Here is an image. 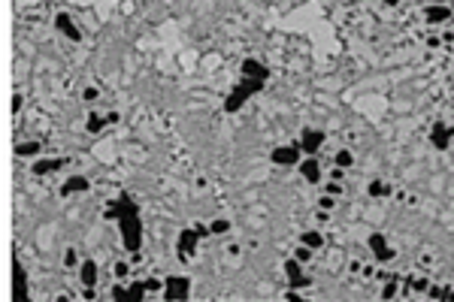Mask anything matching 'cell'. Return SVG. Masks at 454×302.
Segmentation results:
<instances>
[{"mask_svg": "<svg viewBox=\"0 0 454 302\" xmlns=\"http://www.w3.org/2000/svg\"><path fill=\"white\" fill-rule=\"evenodd\" d=\"M164 287H167V290H164V296H167V299H185V296H188V290H191V281L182 278V275H170Z\"/></svg>", "mask_w": 454, "mask_h": 302, "instance_id": "cell-1", "label": "cell"}, {"mask_svg": "<svg viewBox=\"0 0 454 302\" xmlns=\"http://www.w3.org/2000/svg\"><path fill=\"white\" fill-rule=\"evenodd\" d=\"M197 239H200L197 230H182V233H179V260H188V257L194 254Z\"/></svg>", "mask_w": 454, "mask_h": 302, "instance_id": "cell-2", "label": "cell"}, {"mask_svg": "<svg viewBox=\"0 0 454 302\" xmlns=\"http://www.w3.org/2000/svg\"><path fill=\"white\" fill-rule=\"evenodd\" d=\"M369 251L382 260V263L394 260V248H388V239H385L382 233H372V236H369Z\"/></svg>", "mask_w": 454, "mask_h": 302, "instance_id": "cell-3", "label": "cell"}, {"mask_svg": "<svg viewBox=\"0 0 454 302\" xmlns=\"http://www.w3.org/2000/svg\"><path fill=\"white\" fill-rule=\"evenodd\" d=\"M55 27H58V30H61L64 36H70L73 43H79V40H82V30L76 27V21H73V18H70L67 12H58V18H55Z\"/></svg>", "mask_w": 454, "mask_h": 302, "instance_id": "cell-4", "label": "cell"}, {"mask_svg": "<svg viewBox=\"0 0 454 302\" xmlns=\"http://www.w3.org/2000/svg\"><path fill=\"white\" fill-rule=\"evenodd\" d=\"M321 142H324L321 130H306V133H303V142H300V151H306V154H318Z\"/></svg>", "mask_w": 454, "mask_h": 302, "instance_id": "cell-5", "label": "cell"}, {"mask_svg": "<svg viewBox=\"0 0 454 302\" xmlns=\"http://www.w3.org/2000/svg\"><path fill=\"white\" fill-rule=\"evenodd\" d=\"M297 157H300V145H288V148L273 151V163H279V166H291V163H297Z\"/></svg>", "mask_w": 454, "mask_h": 302, "instance_id": "cell-6", "label": "cell"}, {"mask_svg": "<svg viewBox=\"0 0 454 302\" xmlns=\"http://www.w3.org/2000/svg\"><path fill=\"white\" fill-rule=\"evenodd\" d=\"M300 175L306 178L309 184H315L318 178H321V166H318V160H315V154H309L306 160H300Z\"/></svg>", "mask_w": 454, "mask_h": 302, "instance_id": "cell-7", "label": "cell"}, {"mask_svg": "<svg viewBox=\"0 0 454 302\" xmlns=\"http://www.w3.org/2000/svg\"><path fill=\"white\" fill-rule=\"evenodd\" d=\"M424 15H427L430 24H439V21H448V18H451V9H448L445 3H430Z\"/></svg>", "mask_w": 454, "mask_h": 302, "instance_id": "cell-8", "label": "cell"}, {"mask_svg": "<svg viewBox=\"0 0 454 302\" xmlns=\"http://www.w3.org/2000/svg\"><path fill=\"white\" fill-rule=\"evenodd\" d=\"M79 278H82L85 287H94V284H97V263H94V260H85L82 266H79Z\"/></svg>", "mask_w": 454, "mask_h": 302, "instance_id": "cell-9", "label": "cell"}, {"mask_svg": "<svg viewBox=\"0 0 454 302\" xmlns=\"http://www.w3.org/2000/svg\"><path fill=\"white\" fill-rule=\"evenodd\" d=\"M88 178H82V175H73V178H67L64 181V187H61V194H82V191H88Z\"/></svg>", "mask_w": 454, "mask_h": 302, "instance_id": "cell-10", "label": "cell"}, {"mask_svg": "<svg viewBox=\"0 0 454 302\" xmlns=\"http://www.w3.org/2000/svg\"><path fill=\"white\" fill-rule=\"evenodd\" d=\"M454 136V130L451 127H445V124H436L433 127V142H436V148H448V139Z\"/></svg>", "mask_w": 454, "mask_h": 302, "instance_id": "cell-11", "label": "cell"}, {"mask_svg": "<svg viewBox=\"0 0 454 302\" xmlns=\"http://www.w3.org/2000/svg\"><path fill=\"white\" fill-rule=\"evenodd\" d=\"M366 194H369L372 200H382V197H388V194H391V184H388V181H369Z\"/></svg>", "mask_w": 454, "mask_h": 302, "instance_id": "cell-12", "label": "cell"}, {"mask_svg": "<svg viewBox=\"0 0 454 302\" xmlns=\"http://www.w3.org/2000/svg\"><path fill=\"white\" fill-rule=\"evenodd\" d=\"M40 151H43L40 142H21V145H15V154H18V157H36Z\"/></svg>", "mask_w": 454, "mask_h": 302, "instance_id": "cell-13", "label": "cell"}, {"mask_svg": "<svg viewBox=\"0 0 454 302\" xmlns=\"http://www.w3.org/2000/svg\"><path fill=\"white\" fill-rule=\"evenodd\" d=\"M58 166H64V160H36L30 169H33L36 175H49V172H55Z\"/></svg>", "mask_w": 454, "mask_h": 302, "instance_id": "cell-14", "label": "cell"}, {"mask_svg": "<svg viewBox=\"0 0 454 302\" xmlns=\"http://www.w3.org/2000/svg\"><path fill=\"white\" fill-rule=\"evenodd\" d=\"M300 242H303V245H309L312 251H318V248L324 245V236H321L318 230H306V233H303V236H300Z\"/></svg>", "mask_w": 454, "mask_h": 302, "instance_id": "cell-15", "label": "cell"}, {"mask_svg": "<svg viewBox=\"0 0 454 302\" xmlns=\"http://www.w3.org/2000/svg\"><path fill=\"white\" fill-rule=\"evenodd\" d=\"M106 124H109V121H106V115H97V112H91L88 121H85V130H88V133H100Z\"/></svg>", "mask_w": 454, "mask_h": 302, "instance_id": "cell-16", "label": "cell"}, {"mask_svg": "<svg viewBox=\"0 0 454 302\" xmlns=\"http://www.w3.org/2000/svg\"><path fill=\"white\" fill-rule=\"evenodd\" d=\"M242 73L248 76V79H263V67H260L257 61H245V64H242Z\"/></svg>", "mask_w": 454, "mask_h": 302, "instance_id": "cell-17", "label": "cell"}, {"mask_svg": "<svg viewBox=\"0 0 454 302\" xmlns=\"http://www.w3.org/2000/svg\"><path fill=\"white\" fill-rule=\"evenodd\" d=\"M333 163H336V166H342V169H348V166L354 163V154H351V151H345V148H342V151H336Z\"/></svg>", "mask_w": 454, "mask_h": 302, "instance_id": "cell-18", "label": "cell"}, {"mask_svg": "<svg viewBox=\"0 0 454 302\" xmlns=\"http://www.w3.org/2000/svg\"><path fill=\"white\" fill-rule=\"evenodd\" d=\"M227 230H230V221H224V218H218V221L209 224V233H212V236H224Z\"/></svg>", "mask_w": 454, "mask_h": 302, "instance_id": "cell-19", "label": "cell"}, {"mask_svg": "<svg viewBox=\"0 0 454 302\" xmlns=\"http://www.w3.org/2000/svg\"><path fill=\"white\" fill-rule=\"evenodd\" d=\"M15 287H18V296H27V272L21 266L15 269Z\"/></svg>", "mask_w": 454, "mask_h": 302, "instance_id": "cell-20", "label": "cell"}, {"mask_svg": "<svg viewBox=\"0 0 454 302\" xmlns=\"http://www.w3.org/2000/svg\"><path fill=\"white\" fill-rule=\"evenodd\" d=\"M397 293H400V284H397L394 278H388V281H385V287H382V299H394Z\"/></svg>", "mask_w": 454, "mask_h": 302, "instance_id": "cell-21", "label": "cell"}, {"mask_svg": "<svg viewBox=\"0 0 454 302\" xmlns=\"http://www.w3.org/2000/svg\"><path fill=\"white\" fill-rule=\"evenodd\" d=\"M406 287H415L418 293H424V290H430V281H427L424 275H418V278H409V281H406Z\"/></svg>", "mask_w": 454, "mask_h": 302, "instance_id": "cell-22", "label": "cell"}, {"mask_svg": "<svg viewBox=\"0 0 454 302\" xmlns=\"http://www.w3.org/2000/svg\"><path fill=\"white\" fill-rule=\"evenodd\" d=\"M127 272H130V263H124V260L112 263V275H115V278H127Z\"/></svg>", "mask_w": 454, "mask_h": 302, "instance_id": "cell-23", "label": "cell"}, {"mask_svg": "<svg viewBox=\"0 0 454 302\" xmlns=\"http://www.w3.org/2000/svg\"><path fill=\"white\" fill-rule=\"evenodd\" d=\"M294 257H297V260H300V263H309V260H312V248H309V245H300V248H297V254H294Z\"/></svg>", "mask_w": 454, "mask_h": 302, "instance_id": "cell-24", "label": "cell"}, {"mask_svg": "<svg viewBox=\"0 0 454 302\" xmlns=\"http://www.w3.org/2000/svg\"><path fill=\"white\" fill-rule=\"evenodd\" d=\"M97 97H100V91H97V88H94V85H88V88H85V91H82V100H85V103H94V100H97Z\"/></svg>", "mask_w": 454, "mask_h": 302, "instance_id": "cell-25", "label": "cell"}, {"mask_svg": "<svg viewBox=\"0 0 454 302\" xmlns=\"http://www.w3.org/2000/svg\"><path fill=\"white\" fill-rule=\"evenodd\" d=\"M318 206H321V209H327V212H330V209H333V206H336V197H333V194H324V197H321V200H318Z\"/></svg>", "mask_w": 454, "mask_h": 302, "instance_id": "cell-26", "label": "cell"}, {"mask_svg": "<svg viewBox=\"0 0 454 302\" xmlns=\"http://www.w3.org/2000/svg\"><path fill=\"white\" fill-rule=\"evenodd\" d=\"M342 178H345V169L333 163V169H330V181H342Z\"/></svg>", "mask_w": 454, "mask_h": 302, "instance_id": "cell-27", "label": "cell"}, {"mask_svg": "<svg viewBox=\"0 0 454 302\" xmlns=\"http://www.w3.org/2000/svg\"><path fill=\"white\" fill-rule=\"evenodd\" d=\"M76 260H79V257H76V251L67 248V251H64V266H76Z\"/></svg>", "mask_w": 454, "mask_h": 302, "instance_id": "cell-28", "label": "cell"}, {"mask_svg": "<svg viewBox=\"0 0 454 302\" xmlns=\"http://www.w3.org/2000/svg\"><path fill=\"white\" fill-rule=\"evenodd\" d=\"M324 194H333V197H339V194H342V184H339V181H330V184L324 187Z\"/></svg>", "mask_w": 454, "mask_h": 302, "instance_id": "cell-29", "label": "cell"}, {"mask_svg": "<svg viewBox=\"0 0 454 302\" xmlns=\"http://www.w3.org/2000/svg\"><path fill=\"white\" fill-rule=\"evenodd\" d=\"M315 221H318V224H327V221H330V212H327V209H318Z\"/></svg>", "mask_w": 454, "mask_h": 302, "instance_id": "cell-30", "label": "cell"}, {"mask_svg": "<svg viewBox=\"0 0 454 302\" xmlns=\"http://www.w3.org/2000/svg\"><path fill=\"white\" fill-rule=\"evenodd\" d=\"M427 46H430V49H439V46H442V40H439V36H433V33H430V36H427Z\"/></svg>", "mask_w": 454, "mask_h": 302, "instance_id": "cell-31", "label": "cell"}, {"mask_svg": "<svg viewBox=\"0 0 454 302\" xmlns=\"http://www.w3.org/2000/svg\"><path fill=\"white\" fill-rule=\"evenodd\" d=\"M382 3H385V6H391V9H394V6H400V0H382Z\"/></svg>", "mask_w": 454, "mask_h": 302, "instance_id": "cell-32", "label": "cell"}, {"mask_svg": "<svg viewBox=\"0 0 454 302\" xmlns=\"http://www.w3.org/2000/svg\"><path fill=\"white\" fill-rule=\"evenodd\" d=\"M430 3H448V0H430Z\"/></svg>", "mask_w": 454, "mask_h": 302, "instance_id": "cell-33", "label": "cell"}]
</instances>
